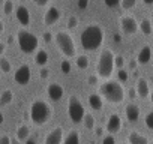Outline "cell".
Segmentation results:
<instances>
[{
  "instance_id": "obj_1",
  "label": "cell",
  "mask_w": 153,
  "mask_h": 144,
  "mask_svg": "<svg viewBox=\"0 0 153 144\" xmlns=\"http://www.w3.org/2000/svg\"><path fill=\"white\" fill-rule=\"evenodd\" d=\"M98 95L102 98V101H107L111 105H120L123 104L126 98V90L123 83L117 80H105L102 84H99V92Z\"/></svg>"
},
{
  "instance_id": "obj_2",
  "label": "cell",
  "mask_w": 153,
  "mask_h": 144,
  "mask_svg": "<svg viewBox=\"0 0 153 144\" xmlns=\"http://www.w3.org/2000/svg\"><path fill=\"white\" fill-rule=\"evenodd\" d=\"M80 42H81V47L86 51H95V50L101 48V45L104 42V30H102V27L99 24H96V23L89 24L81 32Z\"/></svg>"
},
{
  "instance_id": "obj_3",
  "label": "cell",
  "mask_w": 153,
  "mask_h": 144,
  "mask_svg": "<svg viewBox=\"0 0 153 144\" xmlns=\"http://www.w3.org/2000/svg\"><path fill=\"white\" fill-rule=\"evenodd\" d=\"M114 57L116 54L110 50V48H102V51L98 56V62H96V77L105 80H110L113 72H114Z\"/></svg>"
},
{
  "instance_id": "obj_4",
  "label": "cell",
  "mask_w": 153,
  "mask_h": 144,
  "mask_svg": "<svg viewBox=\"0 0 153 144\" xmlns=\"http://www.w3.org/2000/svg\"><path fill=\"white\" fill-rule=\"evenodd\" d=\"M29 114H30V120L36 125V126H44L51 114H53V108L51 105L44 101V99H36L30 104V110H29Z\"/></svg>"
},
{
  "instance_id": "obj_5",
  "label": "cell",
  "mask_w": 153,
  "mask_h": 144,
  "mask_svg": "<svg viewBox=\"0 0 153 144\" xmlns=\"http://www.w3.org/2000/svg\"><path fill=\"white\" fill-rule=\"evenodd\" d=\"M17 42L24 54H33L39 48V38L27 29H20L17 32Z\"/></svg>"
},
{
  "instance_id": "obj_6",
  "label": "cell",
  "mask_w": 153,
  "mask_h": 144,
  "mask_svg": "<svg viewBox=\"0 0 153 144\" xmlns=\"http://www.w3.org/2000/svg\"><path fill=\"white\" fill-rule=\"evenodd\" d=\"M54 42H56L57 48L60 50V53L66 59H74L76 56V45H75V41L71 33H68L65 30L57 32L54 36Z\"/></svg>"
},
{
  "instance_id": "obj_7",
  "label": "cell",
  "mask_w": 153,
  "mask_h": 144,
  "mask_svg": "<svg viewBox=\"0 0 153 144\" xmlns=\"http://www.w3.org/2000/svg\"><path fill=\"white\" fill-rule=\"evenodd\" d=\"M84 114H86L84 104L76 96H74V95L69 96V101H68V116L72 120V123H75V125L81 123Z\"/></svg>"
},
{
  "instance_id": "obj_8",
  "label": "cell",
  "mask_w": 153,
  "mask_h": 144,
  "mask_svg": "<svg viewBox=\"0 0 153 144\" xmlns=\"http://www.w3.org/2000/svg\"><path fill=\"white\" fill-rule=\"evenodd\" d=\"M120 29H122V32L126 36L135 35L138 32V21H137V18L134 15H129V14L123 15L120 18Z\"/></svg>"
},
{
  "instance_id": "obj_9",
  "label": "cell",
  "mask_w": 153,
  "mask_h": 144,
  "mask_svg": "<svg viewBox=\"0 0 153 144\" xmlns=\"http://www.w3.org/2000/svg\"><path fill=\"white\" fill-rule=\"evenodd\" d=\"M30 78H32V69H30V66L26 65V63L20 65V66L17 68V71L14 72V81H15L17 84H20V86L29 84Z\"/></svg>"
},
{
  "instance_id": "obj_10",
  "label": "cell",
  "mask_w": 153,
  "mask_h": 144,
  "mask_svg": "<svg viewBox=\"0 0 153 144\" xmlns=\"http://www.w3.org/2000/svg\"><path fill=\"white\" fill-rule=\"evenodd\" d=\"M65 137V131L62 126L53 128L45 137H44V144H62Z\"/></svg>"
},
{
  "instance_id": "obj_11",
  "label": "cell",
  "mask_w": 153,
  "mask_h": 144,
  "mask_svg": "<svg viewBox=\"0 0 153 144\" xmlns=\"http://www.w3.org/2000/svg\"><path fill=\"white\" fill-rule=\"evenodd\" d=\"M122 126H123V122H122L120 114H117V113H111L110 117H108V120H107V126H105L107 132L111 134V135L119 134L120 129H122Z\"/></svg>"
},
{
  "instance_id": "obj_12",
  "label": "cell",
  "mask_w": 153,
  "mask_h": 144,
  "mask_svg": "<svg viewBox=\"0 0 153 144\" xmlns=\"http://www.w3.org/2000/svg\"><path fill=\"white\" fill-rule=\"evenodd\" d=\"M62 18V11L57 6H50L44 14V24L45 26H54Z\"/></svg>"
},
{
  "instance_id": "obj_13",
  "label": "cell",
  "mask_w": 153,
  "mask_h": 144,
  "mask_svg": "<svg viewBox=\"0 0 153 144\" xmlns=\"http://www.w3.org/2000/svg\"><path fill=\"white\" fill-rule=\"evenodd\" d=\"M134 89H135L137 98L147 99V98L150 96V84H149V81H147L146 78H138Z\"/></svg>"
},
{
  "instance_id": "obj_14",
  "label": "cell",
  "mask_w": 153,
  "mask_h": 144,
  "mask_svg": "<svg viewBox=\"0 0 153 144\" xmlns=\"http://www.w3.org/2000/svg\"><path fill=\"white\" fill-rule=\"evenodd\" d=\"M47 95H48V98L51 99V101H62V98H63V95H65V89H63V86L62 84H59V83H51V84H48V87H47Z\"/></svg>"
},
{
  "instance_id": "obj_15",
  "label": "cell",
  "mask_w": 153,
  "mask_h": 144,
  "mask_svg": "<svg viewBox=\"0 0 153 144\" xmlns=\"http://www.w3.org/2000/svg\"><path fill=\"white\" fill-rule=\"evenodd\" d=\"M15 17H17V20H18V23L21 26L27 27L30 24V12H29V9L26 6H23V5L17 6L15 8Z\"/></svg>"
},
{
  "instance_id": "obj_16",
  "label": "cell",
  "mask_w": 153,
  "mask_h": 144,
  "mask_svg": "<svg viewBox=\"0 0 153 144\" xmlns=\"http://www.w3.org/2000/svg\"><path fill=\"white\" fill-rule=\"evenodd\" d=\"M152 59V48L150 45H144L140 51H138V56H137V63L138 65H147Z\"/></svg>"
},
{
  "instance_id": "obj_17",
  "label": "cell",
  "mask_w": 153,
  "mask_h": 144,
  "mask_svg": "<svg viewBox=\"0 0 153 144\" xmlns=\"http://www.w3.org/2000/svg\"><path fill=\"white\" fill-rule=\"evenodd\" d=\"M125 116L129 122H137L140 119V107L137 104H129L125 108Z\"/></svg>"
},
{
  "instance_id": "obj_18",
  "label": "cell",
  "mask_w": 153,
  "mask_h": 144,
  "mask_svg": "<svg viewBox=\"0 0 153 144\" xmlns=\"http://www.w3.org/2000/svg\"><path fill=\"white\" fill-rule=\"evenodd\" d=\"M128 143L129 144H149V138L137 131H131L128 135Z\"/></svg>"
},
{
  "instance_id": "obj_19",
  "label": "cell",
  "mask_w": 153,
  "mask_h": 144,
  "mask_svg": "<svg viewBox=\"0 0 153 144\" xmlns=\"http://www.w3.org/2000/svg\"><path fill=\"white\" fill-rule=\"evenodd\" d=\"M89 107H90L93 111H101L102 107H104L102 98H101L98 93H90V95H89Z\"/></svg>"
},
{
  "instance_id": "obj_20",
  "label": "cell",
  "mask_w": 153,
  "mask_h": 144,
  "mask_svg": "<svg viewBox=\"0 0 153 144\" xmlns=\"http://www.w3.org/2000/svg\"><path fill=\"white\" fill-rule=\"evenodd\" d=\"M63 144H80V134L75 129L69 131L65 137H63Z\"/></svg>"
},
{
  "instance_id": "obj_21",
  "label": "cell",
  "mask_w": 153,
  "mask_h": 144,
  "mask_svg": "<svg viewBox=\"0 0 153 144\" xmlns=\"http://www.w3.org/2000/svg\"><path fill=\"white\" fill-rule=\"evenodd\" d=\"M138 30H141V33L144 36H150L152 32H153V27H152V21L149 18H144L141 20V23H138Z\"/></svg>"
},
{
  "instance_id": "obj_22",
  "label": "cell",
  "mask_w": 153,
  "mask_h": 144,
  "mask_svg": "<svg viewBox=\"0 0 153 144\" xmlns=\"http://www.w3.org/2000/svg\"><path fill=\"white\" fill-rule=\"evenodd\" d=\"M48 53L45 51V50H38L36 51V54H35V62H36V65H39L41 68H45V65L48 63Z\"/></svg>"
},
{
  "instance_id": "obj_23",
  "label": "cell",
  "mask_w": 153,
  "mask_h": 144,
  "mask_svg": "<svg viewBox=\"0 0 153 144\" xmlns=\"http://www.w3.org/2000/svg\"><path fill=\"white\" fill-rule=\"evenodd\" d=\"M30 138V129L26 125H20L17 128V140L18 141H26Z\"/></svg>"
},
{
  "instance_id": "obj_24",
  "label": "cell",
  "mask_w": 153,
  "mask_h": 144,
  "mask_svg": "<svg viewBox=\"0 0 153 144\" xmlns=\"http://www.w3.org/2000/svg\"><path fill=\"white\" fill-rule=\"evenodd\" d=\"M12 101H14V92L9 89L0 95V107H8L9 104H12Z\"/></svg>"
},
{
  "instance_id": "obj_25",
  "label": "cell",
  "mask_w": 153,
  "mask_h": 144,
  "mask_svg": "<svg viewBox=\"0 0 153 144\" xmlns=\"http://www.w3.org/2000/svg\"><path fill=\"white\" fill-rule=\"evenodd\" d=\"M83 125H84V128H86L87 131H93L95 126H96V119L93 117V114L86 113L84 117H83Z\"/></svg>"
},
{
  "instance_id": "obj_26",
  "label": "cell",
  "mask_w": 153,
  "mask_h": 144,
  "mask_svg": "<svg viewBox=\"0 0 153 144\" xmlns=\"http://www.w3.org/2000/svg\"><path fill=\"white\" fill-rule=\"evenodd\" d=\"M75 65H76V68H78V69H83V71L87 69L89 65H90L89 57L84 56V54H81V56H75Z\"/></svg>"
},
{
  "instance_id": "obj_27",
  "label": "cell",
  "mask_w": 153,
  "mask_h": 144,
  "mask_svg": "<svg viewBox=\"0 0 153 144\" xmlns=\"http://www.w3.org/2000/svg\"><path fill=\"white\" fill-rule=\"evenodd\" d=\"M0 71L5 72V74H9V72H12V63L9 62V59L0 57Z\"/></svg>"
},
{
  "instance_id": "obj_28",
  "label": "cell",
  "mask_w": 153,
  "mask_h": 144,
  "mask_svg": "<svg viewBox=\"0 0 153 144\" xmlns=\"http://www.w3.org/2000/svg\"><path fill=\"white\" fill-rule=\"evenodd\" d=\"M119 5L122 6L123 11H131V9L135 8L137 0H120V3H119Z\"/></svg>"
},
{
  "instance_id": "obj_29",
  "label": "cell",
  "mask_w": 153,
  "mask_h": 144,
  "mask_svg": "<svg viewBox=\"0 0 153 144\" xmlns=\"http://www.w3.org/2000/svg\"><path fill=\"white\" fill-rule=\"evenodd\" d=\"M144 125L147 129H153V111H149L144 117Z\"/></svg>"
},
{
  "instance_id": "obj_30",
  "label": "cell",
  "mask_w": 153,
  "mask_h": 144,
  "mask_svg": "<svg viewBox=\"0 0 153 144\" xmlns=\"http://www.w3.org/2000/svg\"><path fill=\"white\" fill-rule=\"evenodd\" d=\"M3 12L6 15H9V14L14 12V2H12V0H5V3H3Z\"/></svg>"
},
{
  "instance_id": "obj_31",
  "label": "cell",
  "mask_w": 153,
  "mask_h": 144,
  "mask_svg": "<svg viewBox=\"0 0 153 144\" xmlns=\"http://www.w3.org/2000/svg\"><path fill=\"white\" fill-rule=\"evenodd\" d=\"M68 29H75L76 26H78V17H75V15H71L68 18Z\"/></svg>"
},
{
  "instance_id": "obj_32",
  "label": "cell",
  "mask_w": 153,
  "mask_h": 144,
  "mask_svg": "<svg viewBox=\"0 0 153 144\" xmlns=\"http://www.w3.org/2000/svg\"><path fill=\"white\" fill-rule=\"evenodd\" d=\"M60 68H62V72H63V74H69L71 69H72V66H71V62H69V60H63V62H62V65H60Z\"/></svg>"
},
{
  "instance_id": "obj_33",
  "label": "cell",
  "mask_w": 153,
  "mask_h": 144,
  "mask_svg": "<svg viewBox=\"0 0 153 144\" xmlns=\"http://www.w3.org/2000/svg\"><path fill=\"white\" fill-rule=\"evenodd\" d=\"M114 66H117L119 69H123V66H125V57L123 56H116L114 57Z\"/></svg>"
},
{
  "instance_id": "obj_34",
  "label": "cell",
  "mask_w": 153,
  "mask_h": 144,
  "mask_svg": "<svg viewBox=\"0 0 153 144\" xmlns=\"http://www.w3.org/2000/svg\"><path fill=\"white\" fill-rule=\"evenodd\" d=\"M117 75H119V80H117V81H120V83H123V81H126V80L129 78V74H128L125 69H119Z\"/></svg>"
},
{
  "instance_id": "obj_35",
  "label": "cell",
  "mask_w": 153,
  "mask_h": 144,
  "mask_svg": "<svg viewBox=\"0 0 153 144\" xmlns=\"http://www.w3.org/2000/svg\"><path fill=\"white\" fill-rule=\"evenodd\" d=\"M102 144H116V138H114V135H111V134L105 135L104 140H102Z\"/></svg>"
},
{
  "instance_id": "obj_36",
  "label": "cell",
  "mask_w": 153,
  "mask_h": 144,
  "mask_svg": "<svg viewBox=\"0 0 153 144\" xmlns=\"http://www.w3.org/2000/svg\"><path fill=\"white\" fill-rule=\"evenodd\" d=\"M39 77H41L42 80H47V78L50 77V71H48L47 68H41V71H39Z\"/></svg>"
},
{
  "instance_id": "obj_37",
  "label": "cell",
  "mask_w": 153,
  "mask_h": 144,
  "mask_svg": "<svg viewBox=\"0 0 153 144\" xmlns=\"http://www.w3.org/2000/svg\"><path fill=\"white\" fill-rule=\"evenodd\" d=\"M98 80H99V78H98L96 75H93V74H92V75H89V77H87V84L95 86V84H98Z\"/></svg>"
},
{
  "instance_id": "obj_38",
  "label": "cell",
  "mask_w": 153,
  "mask_h": 144,
  "mask_svg": "<svg viewBox=\"0 0 153 144\" xmlns=\"http://www.w3.org/2000/svg\"><path fill=\"white\" fill-rule=\"evenodd\" d=\"M105 2V5L108 6V8H116L119 3H120V0H104Z\"/></svg>"
},
{
  "instance_id": "obj_39",
  "label": "cell",
  "mask_w": 153,
  "mask_h": 144,
  "mask_svg": "<svg viewBox=\"0 0 153 144\" xmlns=\"http://www.w3.org/2000/svg\"><path fill=\"white\" fill-rule=\"evenodd\" d=\"M0 144H11V137L9 135H2L0 137Z\"/></svg>"
},
{
  "instance_id": "obj_40",
  "label": "cell",
  "mask_w": 153,
  "mask_h": 144,
  "mask_svg": "<svg viewBox=\"0 0 153 144\" xmlns=\"http://www.w3.org/2000/svg\"><path fill=\"white\" fill-rule=\"evenodd\" d=\"M50 2H51V0H33V3L38 5V6H45V5H48Z\"/></svg>"
},
{
  "instance_id": "obj_41",
  "label": "cell",
  "mask_w": 153,
  "mask_h": 144,
  "mask_svg": "<svg viewBox=\"0 0 153 144\" xmlns=\"http://www.w3.org/2000/svg\"><path fill=\"white\" fill-rule=\"evenodd\" d=\"M137 66H138V63H137V60H135V59L129 60V71H135V69H137Z\"/></svg>"
},
{
  "instance_id": "obj_42",
  "label": "cell",
  "mask_w": 153,
  "mask_h": 144,
  "mask_svg": "<svg viewBox=\"0 0 153 144\" xmlns=\"http://www.w3.org/2000/svg\"><path fill=\"white\" fill-rule=\"evenodd\" d=\"M51 39H53V35H51L50 32H45V33H44V41H45V42H51Z\"/></svg>"
},
{
  "instance_id": "obj_43",
  "label": "cell",
  "mask_w": 153,
  "mask_h": 144,
  "mask_svg": "<svg viewBox=\"0 0 153 144\" xmlns=\"http://www.w3.org/2000/svg\"><path fill=\"white\" fill-rule=\"evenodd\" d=\"M129 98H132V99H135V98H137V93H135V89H134V87H131V89H129Z\"/></svg>"
},
{
  "instance_id": "obj_44",
  "label": "cell",
  "mask_w": 153,
  "mask_h": 144,
  "mask_svg": "<svg viewBox=\"0 0 153 144\" xmlns=\"http://www.w3.org/2000/svg\"><path fill=\"white\" fill-rule=\"evenodd\" d=\"M95 134H96L98 137H102V135H104V129H102V128H96V132H95Z\"/></svg>"
},
{
  "instance_id": "obj_45",
  "label": "cell",
  "mask_w": 153,
  "mask_h": 144,
  "mask_svg": "<svg viewBox=\"0 0 153 144\" xmlns=\"http://www.w3.org/2000/svg\"><path fill=\"white\" fill-rule=\"evenodd\" d=\"M5 32V23L2 21V18H0V35H2Z\"/></svg>"
},
{
  "instance_id": "obj_46",
  "label": "cell",
  "mask_w": 153,
  "mask_h": 144,
  "mask_svg": "<svg viewBox=\"0 0 153 144\" xmlns=\"http://www.w3.org/2000/svg\"><path fill=\"white\" fill-rule=\"evenodd\" d=\"M5 50H6V48H5V44L0 42V57H2V54L5 53Z\"/></svg>"
},
{
  "instance_id": "obj_47",
  "label": "cell",
  "mask_w": 153,
  "mask_h": 144,
  "mask_svg": "<svg viewBox=\"0 0 153 144\" xmlns=\"http://www.w3.org/2000/svg\"><path fill=\"white\" fill-rule=\"evenodd\" d=\"M78 5H80L81 8H86V6H87V0H80Z\"/></svg>"
},
{
  "instance_id": "obj_48",
  "label": "cell",
  "mask_w": 153,
  "mask_h": 144,
  "mask_svg": "<svg viewBox=\"0 0 153 144\" xmlns=\"http://www.w3.org/2000/svg\"><path fill=\"white\" fill-rule=\"evenodd\" d=\"M24 143H26V144H38V143H36L33 138H29V140H26Z\"/></svg>"
},
{
  "instance_id": "obj_49",
  "label": "cell",
  "mask_w": 153,
  "mask_h": 144,
  "mask_svg": "<svg viewBox=\"0 0 153 144\" xmlns=\"http://www.w3.org/2000/svg\"><path fill=\"white\" fill-rule=\"evenodd\" d=\"M3 122H5V116H3V113L0 111V126L3 125Z\"/></svg>"
},
{
  "instance_id": "obj_50",
  "label": "cell",
  "mask_w": 153,
  "mask_h": 144,
  "mask_svg": "<svg viewBox=\"0 0 153 144\" xmlns=\"http://www.w3.org/2000/svg\"><path fill=\"white\" fill-rule=\"evenodd\" d=\"M11 144H20V141L17 138H11Z\"/></svg>"
},
{
  "instance_id": "obj_51",
  "label": "cell",
  "mask_w": 153,
  "mask_h": 144,
  "mask_svg": "<svg viewBox=\"0 0 153 144\" xmlns=\"http://www.w3.org/2000/svg\"><path fill=\"white\" fill-rule=\"evenodd\" d=\"M114 41L116 42H120V35H114Z\"/></svg>"
},
{
  "instance_id": "obj_52",
  "label": "cell",
  "mask_w": 153,
  "mask_h": 144,
  "mask_svg": "<svg viewBox=\"0 0 153 144\" xmlns=\"http://www.w3.org/2000/svg\"><path fill=\"white\" fill-rule=\"evenodd\" d=\"M143 2H144L146 5H152V3H153V0H143Z\"/></svg>"
},
{
  "instance_id": "obj_53",
  "label": "cell",
  "mask_w": 153,
  "mask_h": 144,
  "mask_svg": "<svg viewBox=\"0 0 153 144\" xmlns=\"http://www.w3.org/2000/svg\"><path fill=\"white\" fill-rule=\"evenodd\" d=\"M122 144H126V143H122Z\"/></svg>"
},
{
  "instance_id": "obj_54",
  "label": "cell",
  "mask_w": 153,
  "mask_h": 144,
  "mask_svg": "<svg viewBox=\"0 0 153 144\" xmlns=\"http://www.w3.org/2000/svg\"><path fill=\"white\" fill-rule=\"evenodd\" d=\"M21 2H24V0H21Z\"/></svg>"
}]
</instances>
